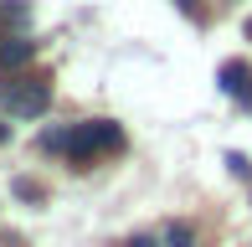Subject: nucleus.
<instances>
[{"mask_svg":"<svg viewBox=\"0 0 252 247\" xmlns=\"http://www.w3.org/2000/svg\"><path fill=\"white\" fill-rule=\"evenodd\" d=\"M216 83H221V93L232 98L237 108H252V67H247L242 57L221 62V72H216Z\"/></svg>","mask_w":252,"mask_h":247,"instance_id":"7ed1b4c3","label":"nucleus"},{"mask_svg":"<svg viewBox=\"0 0 252 247\" xmlns=\"http://www.w3.org/2000/svg\"><path fill=\"white\" fill-rule=\"evenodd\" d=\"M226 165H232V175H242V181H252V165L242 160V154H226Z\"/></svg>","mask_w":252,"mask_h":247,"instance_id":"6e6552de","label":"nucleus"},{"mask_svg":"<svg viewBox=\"0 0 252 247\" xmlns=\"http://www.w3.org/2000/svg\"><path fill=\"white\" fill-rule=\"evenodd\" d=\"M165 247H190V227L186 221H170L165 227Z\"/></svg>","mask_w":252,"mask_h":247,"instance_id":"39448f33","label":"nucleus"},{"mask_svg":"<svg viewBox=\"0 0 252 247\" xmlns=\"http://www.w3.org/2000/svg\"><path fill=\"white\" fill-rule=\"evenodd\" d=\"M5 139H10V124H0V144H5Z\"/></svg>","mask_w":252,"mask_h":247,"instance_id":"9b49d317","label":"nucleus"},{"mask_svg":"<svg viewBox=\"0 0 252 247\" xmlns=\"http://www.w3.org/2000/svg\"><path fill=\"white\" fill-rule=\"evenodd\" d=\"M175 5H180V10H186V16H196V0H175Z\"/></svg>","mask_w":252,"mask_h":247,"instance_id":"1a4fd4ad","label":"nucleus"},{"mask_svg":"<svg viewBox=\"0 0 252 247\" xmlns=\"http://www.w3.org/2000/svg\"><path fill=\"white\" fill-rule=\"evenodd\" d=\"M0 21H10V26H26V0H5V5H0Z\"/></svg>","mask_w":252,"mask_h":247,"instance_id":"423d86ee","label":"nucleus"},{"mask_svg":"<svg viewBox=\"0 0 252 247\" xmlns=\"http://www.w3.org/2000/svg\"><path fill=\"white\" fill-rule=\"evenodd\" d=\"M0 103H5L16 119L47 114V108H52V77H41V72H5V83H0Z\"/></svg>","mask_w":252,"mask_h":247,"instance_id":"f03ea898","label":"nucleus"},{"mask_svg":"<svg viewBox=\"0 0 252 247\" xmlns=\"http://www.w3.org/2000/svg\"><path fill=\"white\" fill-rule=\"evenodd\" d=\"M247 36H252V16H247Z\"/></svg>","mask_w":252,"mask_h":247,"instance_id":"f8f14e48","label":"nucleus"},{"mask_svg":"<svg viewBox=\"0 0 252 247\" xmlns=\"http://www.w3.org/2000/svg\"><path fill=\"white\" fill-rule=\"evenodd\" d=\"M129 247H155V242H150V237H134V242H129Z\"/></svg>","mask_w":252,"mask_h":247,"instance_id":"9d476101","label":"nucleus"},{"mask_svg":"<svg viewBox=\"0 0 252 247\" xmlns=\"http://www.w3.org/2000/svg\"><path fill=\"white\" fill-rule=\"evenodd\" d=\"M31 57H36V41H31V36H21V31L0 41V67H5V72H21Z\"/></svg>","mask_w":252,"mask_h":247,"instance_id":"20e7f679","label":"nucleus"},{"mask_svg":"<svg viewBox=\"0 0 252 247\" xmlns=\"http://www.w3.org/2000/svg\"><path fill=\"white\" fill-rule=\"evenodd\" d=\"M113 150H124V129L113 119H88V124H72L67 129V160L72 165H88V160H98V154H113Z\"/></svg>","mask_w":252,"mask_h":247,"instance_id":"f257e3e1","label":"nucleus"},{"mask_svg":"<svg viewBox=\"0 0 252 247\" xmlns=\"http://www.w3.org/2000/svg\"><path fill=\"white\" fill-rule=\"evenodd\" d=\"M16 196H21V201H41V196H47V190H41L36 181H16Z\"/></svg>","mask_w":252,"mask_h":247,"instance_id":"0eeeda50","label":"nucleus"}]
</instances>
